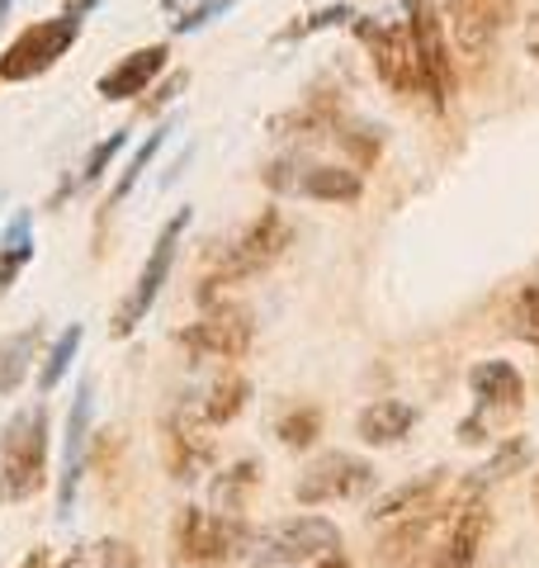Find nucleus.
<instances>
[{"mask_svg":"<svg viewBox=\"0 0 539 568\" xmlns=\"http://www.w3.org/2000/svg\"><path fill=\"white\" fill-rule=\"evenodd\" d=\"M340 20H355V10L350 6H332V10H317V14H308L298 29H289V39H303V33H313V29H332V24H340Z\"/></svg>","mask_w":539,"mask_h":568,"instance_id":"31","label":"nucleus"},{"mask_svg":"<svg viewBox=\"0 0 539 568\" xmlns=\"http://www.w3.org/2000/svg\"><path fill=\"white\" fill-rule=\"evenodd\" d=\"M526 455H530V450H526V440H511V446H501V450H497V459H492L488 469H482V478H501L507 469H516Z\"/></svg>","mask_w":539,"mask_h":568,"instance_id":"32","label":"nucleus"},{"mask_svg":"<svg viewBox=\"0 0 539 568\" xmlns=\"http://www.w3.org/2000/svg\"><path fill=\"white\" fill-rule=\"evenodd\" d=\"M355 39L369 48L374 71L388 91L417 95L421 91V71H417V48H411L407 24H379V20H355Z\"/></svg>","mask_w":539,"mask_h":568,"instance_id":"10","label":"nucleus"},{"mask_svg":"<svg viewBox=\"0 0 539 568\" xmlns=\"http://www.w3.org/2000/svg\"><path fill=\"white\" fill-rule=\"evenodd\" d=\"M43 342V327L29 323L24 332H10L6 342H0V398L20 394V384L29 379V365H33V351Z\"/></svg>","mask_w":539,"mask_h":568,"instance_id":"20","label":"nucleus"},{"mask_svg":"<svg viewBox=\"0 0 539 568\" xmlns=\"http://www.w3.org/2000/svg\"><path fill=\"white\" fill-rule=\"evenodd\" d=\"M530 58H535V62H539V29H535V33H530Z\"/></svg>","mask_w":539,"mask_h":568,"instance_id":"36","label":"nucleus"},{"mask_svg":"<svg viewBox=\"0 0 539 568\" xmlns=\"http://www.w3.org/2000/svg\"><path fill=\"white\" fill-rule=\"evenodd\" d=\"M317 568H350V559H340V555H327V559H317Z\"/></svg>","mask_w":539,"mask_h":568,"instance_id":"35","label":"nucleus"},{"mask_svg":"<svg viewBox=\"0 0 539 568\" xmlns=\"http://www.w3.org/2000/svg\"><path fill=\"white\" fill-rule=\"evenodd\" d=\"M166 62H171V43H148V48H138V52H129V58H119L110 71L100 77V95L104 100H133V95H142L148 85L166 71Z\"/></svg>","mask_w":539,"mask_h":568,"instance_id":"14","label":"nucleus"},{"mask_svg":"<svg viewBox=\"0 0 539 568\" xmlns=\"http://www.w3.org/2000/svg\"><path fill=\"white\" fill-rule=\"evenodd\" d=\"M204 426H209L204 417H190V413H175L166 426V465H171V478H180V484L200 478V469L213 459Z\"/></svg>","mask_w":539,"mask_h":568,"instance_id":"15","label":"nucleus"},{"mask_svg":"<svg viewBox=\"0 0 539 568\" xmlns=\"http://www.w3.org/2000/svg\"><path fill=\"white\" fill-rule=\"evenodd\" d=\"M284 246H289V219H284L279 209H265V213H256V223H246L232 242L204 252V271H209L204 284L218 290V284H242L251 275H261L284 256Z\"/></svg>","mask_w":539,"mask_h":568,"instance_id":"3","label":"nucleus"},{"mask_svg":"<svg viewBox=\"0 0 539 568\" xmlns=\"http://www.w3.org/2000/svg\"><path fill=\"white\" fill-rule=\"evenodd\" d=\"M232 6H237V0H204V6H194V10L180 14V20H175L171 29H175V33H194V29H204L209 20H218V14H227Z\"/></svg>","mask_w":539,"mask_h":568,"instance_id":"29","label":"nucleus"},{"mask_svg":"<svg viewBox=\"0 0 539 568\" xmlns=\"http://www.w3.org/2000/svg\"><path fill=\"white\" fill-rule=\"evenodd\" d=\"M516 10V0H445V20H449V33H455V48L469 52V58H482L497 33L507 29Z\"/></svg>","mask_w":539,"mask_h":568,"instance_id":"12","label":"nucleus"},{"mask_svg":"<svg viewBox=\"0 0 539 568\" xmlns=\"http://www.w3.org/2000/svg\"><path fill=\"white\" fill-rule=\"evenodd\" d=\"M256 484H261V459H237L232 469H223L218 478H213V488H209L213 511H223V517H242L246 497L256 493Z\"/></svg>","mask_w":539,"mask_h":568,"instance_id":"21","label":"nucleus"},{"mask_svg":"<svg viewBox=\"0 0 539 568\" xmlns=\"http://www.w3.org/2000/svg\"><path fill=\"white\" fill-rule=\"evenodd\" d=\"M77 351H81V327L71 323V327H62L58 342H52L48 361H43V369H39V394H52V388H58V384L67 379L71 361H77Z\"/></svg>","mask_w":539,"mask_h":568,"instance_id":"24","label":"nucleus"},{"mask_svg":"<svg viewBox=\"0 0 539 568\" xmlns=\"http://www.w3.org/2000/svg\"><path fill=\"white\" fill-rule=\"evenodd\" d=\"M294 190L308 194V200L350 204V200H359L365 181H359V171H350V166H303V171L294 175Z\"/></svg>","mask_w":539,"mask_h":568,"instance_id":"19","label":"nucleus"},{"mask_svg":"<svg viewBox=\"0 0 539 568\" xmlns=\"http://www.w3.org/2000/svg\"><path fill=\"white\" fill-rule=\"evenodd\" d=\"M374 488V465L350 450H327L298 474L294 497L303 507H332V503H350V497Z\"/></svg>","mask_w":539,"mask_h":568,"instance_id":"9","label":"nucleus"},{"mask_svg":"<svg viewBox=\"0 0 539 568\" xmlns=\"http://www.w3.org/2000/svg\"><path fill=\"white\" fill-rule=\"evenodd\" d=\"M85 559L95 564V568H152L133 545H123V540H100V545H90Z\"/></svg>","mask_w":539,"mask_h":568,"instance_id":"28","label":"nucleus"},{"mask_svg":"<svg viewBox=\"0 0 539 568\" xmlns=\"http://www.w3.org/2000/svg\"><path fill=\"white\" fill-rule=\"evenodd\" d=\"M48 450L52 422L43 403L6 422V432H0V503H29L48 488Z\"/></svg>","mask_w":539,"mask_h":568,"instance_id":"2","label":"nucleus"},{"mask_svg":"<svg viewBox=\"0 0 539 568\" xmlns=\"http://www.w3.org/2000/svg\"><path fill=\"white\" fill-rule=\"evenodd\" d=\"M246 398H251V384L242 379V375H223L218 384L204 394V403H200V417L209 422V426H227L232 417L246 407Z\"/></svg>","mask_w":539,"mask_h":568,"instance_id":"22","label":"nucleus"},{"mask_svg":"<svg viewBox=\"0 0 539 568\" xmlns=\"http://www.w3.org/2000/svg\"><path fill=\"white\" fill-rule=\"evenodd\" d=\"M407 33H411V48H417L421 91L430 95L436 110H445V100L455 95V58L445 48V24L436 14V0H407Z\"/></svg>","mask_w":539,"mask_h":568,"instance_id":"7","label":"nucleus"},{"mask_svg":"<svg viewBox=\"0 0 539 568\" xmlns=\"http://www.w3.org/2000/svg\"><path fill=\"white\" fill-rule=\"evenodd\" d=\"M10 6H14V0H0V20H6V14H10Z\"/></svg>","mask_w":539,"mask_h":568,"instance_id":"37","label":"nucleus"},{"mask_svg":"<svg viewBox=\"0 0 539 568\" xmlns=\"http://www.w3.org/2000/svg\"><path fill=\"white\" fill-rule=\"evenodd\" d=\"M251 549V530L242 517H223L209 507H180L175 517V555L185 568H223Z\"/></svg>","mask_w":539,"mask_h":568,"instance_id":"4","label":"nucleus"},{"mask_svg":"<svg viewBox=\"0 0 539 568\" xmlns=\"http://www.w3.org/2000/svg\"><path fill=\"white\" fill-rule=\"evenodd\" d=\"M81 24L67 20V14H52V20H33L10 39V48L0 52V81H39L48 67H58L71 43H77Z\"/></svg>","mask_w":539,"mask_h":568,"instance_id":"5","label":"nucleus"},{"mask_svg":"<svg viewBox=\"0 0 539 568\" xmlns=\"http://www.w3.org/2000/svg\"><path fill=\"white\" fill-rule=\"evenodd\" d=\"M251 336H256V327H251L246 313L213 308L200 317V323H190L180 332V346H185L190 361H242L251 351Z\"/></svg>","mask_w":539,"mask_h":568,"instance_id":"11","label":"nucleus"},{"mask_svg":"<svg viewBox=\"0 0 539 568\" xmlns=\"http://www.w3.org/2000/svg\"><path fill=\"white\" fill-rule=\"evenodd\" d=\"M90 394H95V384L81 379L77 398H71V413H67L62 469H58V517H71V507H77V488H81V469H85V440H90Z\"/></svg>","mask_w":539,"mask_h":568,"instance_id":"13","label":"nucleus"},{"mask_svg":"<svg viewBox=\"0 0 539 568\" xmlns=\"http://www.w3.org/2000/svg\"><path fill=\"white\" fill-rule=\"evenodd\" d=\"M129 138H133V129H119V133L104 138L100 148L85 156V166H81V185H100L104 175H110V162H114V156H119L123 148H129Z\"/></svg>","mask_w":539,"mask_h":568,"instance_id":"27","label":"nucleus"},{"mask_svg":"<svg viewBox=\"0 0 539 568\" xmlns=\"http://www.w3.org/2000/svg\"><path fill=\"white\" fill-rule=\"evenodd\" d=\"M20 568H52V559H48V549H33V555L20 564Z\"/></svg>","mask_w":539,"mask_h":568,"instance_id":"34","label":"nucleus"},{"mask_svg":"<svg viewBox=\"0 0 539 568\" xmlns=\"http://www.w3.org/2000/svg\"><path fill=\"white\" fill-rule=\"evenodd\" d=\"M355 426L365 446H398V440L411 436V426H417V407L403 398H374Z\"/></svg>","mask_w":539,"mask_h":568,"instance_id":"18","label":"nucleus"},{"mask_svg":"<svg viewBox=\"0 0 539 568\" xmlns=\"http://www.w3.org/2000/svg\"><path fill=\"white\" fill-rule=\"evenodd\" d=\"M511 332L539 351V284H526V290L511 298Z\"/></svg>","mask_w":539,"mask_h":568,"instance_id":"26","label":"nucleus"},{"mask_svg":"<svg viewBox=\"0 0 539 568\" xmlns=\"http://www.w3.org/2000/svg\"><path fill=\"white\" fill-rule=\"evenodd\" d=\"M469 388L482 413H520L526 403V379L511 361H482L469 369Z\"/></svg>","mask_w":539,"mask_h":568,"instance_id":"16","label":"nucleus"},{"mask_svg":"<svg viewBox=\"0 0 539 568\" xmlns=\"http://www.w3.org/2000/svg\"><path fill=\"white\" fill-rule=\"evenodd\" d=\"M161 6H166V10H180V6H185V0H161Z\"/></svg>","mask_w":539,"mask_h":568,"instance_id":"38","label":"nucleus"},{"mask_svg":"<svg viewBox=\"0 0 539 568\" xmlns=\"http://www.w3.org/2000/svg\"><path fill=\"white\" fill-rule=\"evenodd\" d=\"M317 436H322V413H317V407H294V413L279 417V440H284V446L303 450V446H313Z\"/></svg>","mask_w":539,"mask_h":568,"instance_id":"25","label":"nucleus"},{"mask_svg":"<svg viewBox=\"0 0 539 568\" xmlns=\"http://www.w3.org/2000/svg\"><path fill=\"white\" fill-rule=\"evenodd\" d=\"M445 493H449V478H445V469H436V474H421V478H411V484L393 488L388 497H379L369 517H374V521H403V517H421V511L436 507Z\"/></svg>","mask_w":539,"mask_h":568,"instance_id":"17","label":"nucleus"},{"mask_svg":"<svg viewBox=\"0 0 539 568\" xmlns=\"http://www.w3.org/2000/svg\"><path fill=\"white\" fill-rule=\"evenodd\" d=\"M185 227H190V209H175L171 213V223L156 233V242H152V256H148V265H142V275H138V284L129 290V298L114 308V336H129L142 317L152 313V304H156V294H161V284L171 280V265H175V246H180V237H185Z\"/></svg>","mask_w":539,"mask_h":568,"instance_id":"8","label":"nucleus"},{"mask_svg":"<svg viewBox=\"0 0 539 568\" xmlns=\"http://www.w3.org/2000/svg\"><path fill=\"white\" fill-rule=\"evenodd\" d=\"M29 261H33V242L29 246H0V298H6V290L20 280V271Z\"/></svg>","mask_w":539,"mask_h":568,"instance_id":"30","label":"nucleus"},{"mask_svg":"<svg viewBox=\"0 0 539 568\" xmlns=\"http://www.w3.org/2000/svg\"><path fill=\"white\" fill-rule=\"evenodd\" d=\"M340 549V530L327 517H289L265 526L261 536H251V555L265 568H294L308 559H327Z\"/></svg>","mask_w":539,"mask_h":568,"instance_id":"6","label":"nucleus"},{"mask_svg":"<svg viewBox=\"0 0 539 568\" xmlns=\"http://www.w3.org/2000/svg\"><path fill=\"white\" fill-rule=\"evenodd\" d=\"M90 6H100V0H67V10H62V14H67V20H77V24H81V14H85Z\"/></svg>","mask_w":539,"mask_h":568,"instance_id":"33","label":"nucleus"},{"mask_svg":"<svg viewBox=\"0 0 539 568\" xmlns=\"http://www.w3.org/2000/svg\"><path fill=\"white\" fill-rule=\"evenodd\" d=\"M488 526H492V511H488V497H482V478H469L455 493H445L436 530H430L421 555L411 559V568H478Z\"/></svg>","mask_w":539,"mask_h":568,"instance_id":"1","label":"nucleus"},{"mask_svg":"<svg viewBox=\"0 0 539 568\" xmlns=\"http://www.w3.org/2000/svg\"><path fill=\"white\" fill-rule=\"evenodd\" d=\"M171 138V129H166V123H161V129H152L148 138H142V148L133 152V162L129 166H123V175H119V185L110 190V200H104V213H114L123 200H129V194H133V185L142 181V171H148L152 166V156L161 152V142H166Z\"/></svg>","mask_w":539,"mask_h":568,"instance_id":"23","label":"nucleus"}]
</instances>
